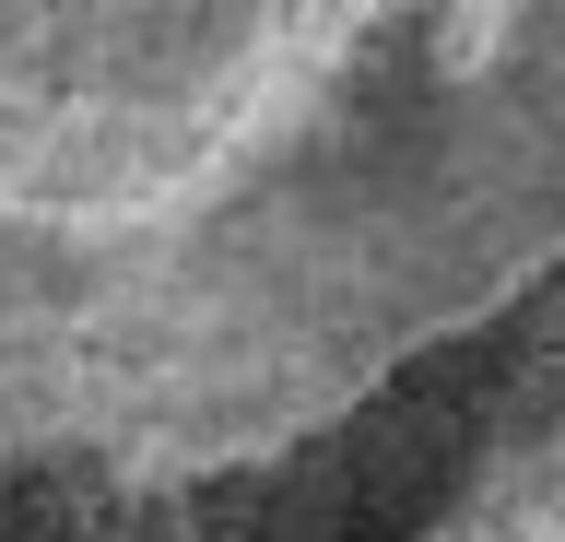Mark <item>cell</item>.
Segmentation results:
<instances>
[{
    "label": "cell",
    "instance_id": "cell-1",
    "mask_svg": "<svg viewBox=\"0 0 565 542\" xmlns=\"http://www.w3.org/2000/svg\"><path fill=\"white\" fill-rule=\"evenodd\" d=\"M565 284V0H0V542H307Z\"/></svg>",
    "mask_w": 565,
    "mask_h": 542
},
{
    "label": "cell",
    "instance_id": "cell-2",
    "mask_svg": "<svg viewBox=\"0 0 565 542\" xmlns=\"http://www.w3.org/2000/svg\"><path fill=\"white\" fill-rule=\"evenodd\" d=\"M307 542H565V284Z\"/></svg>",
    "mask_w": 565,
    "mask_h": 542
}]
</instances>
